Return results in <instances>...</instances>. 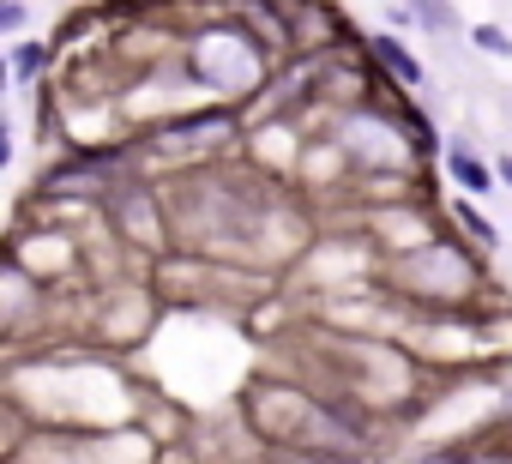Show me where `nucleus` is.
I'll list each match as a JSON object with an SVG mask.
<instances>
[{
  "label": "nucleus",
  "instance_id": "nucleus-1",
  "mask_svg": "<svg viewBox=\"0 0 512 464\" xmlns=\"http://www.w3.org/2000/svg\"><path fill=\"white\" fill-rule=\"evenodd\" d=\"M446 169H452V181H458L464 193H488V187H494V175H500V169H488L464 139H452V145H446Z\"/></svg>",
  "mask_w": 512,
  "mask_h": 464
},
{
  "label": "nucleus",
  "instance_id": "nucleus-2",
  "mask_svg": "<svg viewBox=\"0 0 512 464\" xmlns=\"http://www.w3.org/2000/svg\"><path fill=\"white\" fill-rule=\"evenodd\" d=\"M374 61H380V67H386L398 85H422V61H416V55H410L398 37H386V31L374 37Z\"/></svg>",
  "mask_w": 512,
  "mask_h": 464
},
{
  "label": "nucleus",
  "instance_id": "nucleus-3",
  "mask_svg": "<svg viewBox=\"0 0 512 464\" xmlns=\"http://www.w3.org/2000/svg\"><path fill=\"white\" fill-rule=\"evenodd\" d=\"M410 7H416V25L434 31V37H458V31H464L458 13H452V0H410Z\"/></svg>",
  "mask_w": 512,
  "mask_h": 464
},
{
  "label": "nucleus",
  "instance_id": "nucleus-4",
  "mask_svg": "<svg viewBox=\"0 0 512 464\" xmlns=\"http://www.w3.org/2000/svg\"><path fill=\"white\" fill-rule=\"evenodd\" d=\"M43 73H49V49H43V43H19V49H13V79L31 85V79H43Z\"/></svg>",
  "mask_w": 512,
  "mask_h": 464
},
{
  "label": "nucleus",
  "instance_id": "nucleus-5",
  "mask_svg": "<svg viewBox=\"0 0 512 464\" xmlns=\"http://www.w3.org/2000/svg\"><path fill=\"white\" fill-rule=\"evenodd\" d=\"M452 217H458V223L470 229V236H476L482 248H500V229H494V223H488V217H482V211H476L470 199H452Z\"/></svg>",
  "mask_w": 512,
  "mask_h": 464
},
{
  "label": "nucleus",
  "instance_id": "nucleus-6",
  "mask_svg": "<svg viewBox=\"0 0 512 464\" xmlns=\"http://www.w3.org/2000/svg\"><path fill=\"white\" fill-rule=\"evenodd\" d=\"M470 43L488 49V55H500V61H512V37H506L500 25H470Z\"/></svg>",
  "mask_w": 512,
  "mask_h": 464
},
{
  "label": "nucleus",
  "instance_id": "nucleus-7",
  "mask_svg": "<svg viewBox=\"0 0 512 464\" xmlns=\"http://www.w3.org/2000/svg\"><path fill=\"white\" fill-rule=\"evenodd\" d=\"M25 19H31L25 0H0V31H7V37H19V31H25Z\"/></svg>",
  "mask_w": 512,
  "mask_h": 464
},
{
  "label": "nucleus",
  "instance_id": "nucleus-8",
  "mask_svg": "<svg viewBox=\"0 0 512 464\" xmlns=\"http://www.w3.org/2000/svg\"><path fill=\"white\" fill-rule=\"evenodd\" d=\"M494 169H500V181H506V187H512V157H500V163H494Z\"/></svg>",
  "mask_w": 512,
  "mask_h": 464
},
{
  "label": "nucleus",
  "instance_id": "nucleus-9",
  "mask_svg": "<svg viewBox=\"0 0 512 464\" xmlns=\"http://www.w3.org/2000/svg\"><path fill=\"white\" fill-rule=\"evenodd\" d=\"M422 464H464V458H452V452H446V458H422Z\"/></svg>",
  "mask_w": 512,
  "mask_h": 464
},
{
  "label": "nucleus",
  "instance_id": "nucleus-10",
  "mask_svg": "<svg viewBox=\"0 0 512 464\" xmlns=\"http://www.w3.org/2000/svg\"><path fill=\"white\" fill-rule=\"evenodd\" d=\"M380 7H392V0H380Z\"/></svg>",
  "mask_w": 512,
  "mask_h": 464
}]
</instances>
